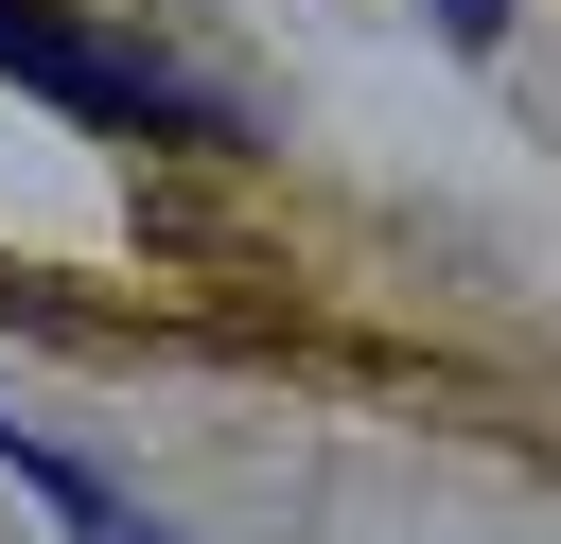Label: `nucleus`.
<instances>
[{
  "instance_id": "nucleus-2",
  "label": "nucleus",
  "mask_w": 561,
  "mask_h": 544,
  "mask_svg": "<svg viewBox=\"0 0 561 544\" xmlns=\"http://www.w3.org/2000/svg\"><path fill=\"white\" fill-rule=\"evenodd\" d=\"M0 474H35V491H53L70 526H88V544H175V526H158L140 491H105V474H88L70 439H35V421H0Z\"/></svg>"
},
{
  "instance_id": "nucleus-1",
  "label": "nucleus",
  "mask_w": 561,
  "mask_h": 544,
  "mask_svg": "<svg viewBox=\"0 0 561 544\" xmlns=\"http://www.w3.org/2000/svg\"><path fill=\"white\" fill-rule=\"evenodd\" d=\"M0 70H18V88H53L70 123H193V140H210V105H193V88H158L140 53H105V35H70L53 0H0Z\"/></svg>"
},
{
  "instance_id": "nucleus-3",
  "label": "nucleus",
  "mask_w": 561,
  "mask_h": 544,
  "mask_svg": "<svg viewBox=\"0 0 561 544\" xmlns=\"http://www.w3.org/2000/svg\"><path fill=\"white\" fill-rule=\"evenodd\" d=\"M438 35L456 53H508V0H438Z\"/></svg>"
}]
</instances>
